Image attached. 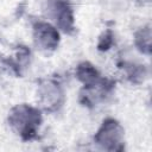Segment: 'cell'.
I'll return each mask as SVG.
<instances>
[{
    "mask_svg": "<svg viewBox=\"0 0 152 152\" xmlns=\"http://www.w3.org/2000/svg\"><path fill=\"white\" fill-rule=\"evenodd\" d=\"M122 137L124 129L114 119H107L103 121L101 128L97 131L95 135V141L101 145L103 148L113 151L121 150L122 146Z\"/></svg>",
    "mask_w": 152,
    "mask_h": 152,
    "instance_id": "2",
    "label": "cell"
},
{
    "mask_svg": "<svg viewBox=\"0 0 152 152\" xmlns=\"http://www.w3.org/2000/svg\"><path fill=\"white\" fill-rule=\"evenodd\" d=\"M112 44H113V33H112L110 30H108L100 38V42H99L97 46H99V50H108Z\"/></svg>",
    "mask_w": 152,
    "mask_h": 152,
    "instance_id": "8",
    "label": "cell"
},
{
    "mask_svg": "<svg viewBox=\"0 0 152 152\" xmlns=\"http://www.w3.org/2000/svg\"><path fill=\"white\" fill-rule=\"evenodd\" d=\"M48 12L63 31L70 32L72 30L74 17L71 7L66 0H50L48 2Z\"/></svg>",
    "mask_w": 152,
    "mask_h": 152,
    "instance_id": "3",
    "label": "cell"
},
{
    "mask_svg": "<svg viewBox=\"0 0 152 152\" xmlns=\"http://www.w3.org/2000/svg\"><path fill=\"white\" fill-rule=\"evenodd\" d=\"M40 96L42 102L45 109L53 110L57 109L63 101V94L59 89V87L53 82H46L42 86L40 89Z\"/></svg>",
    "mask_w": 152,
    "mask_h": 152,
    "instance_id": "5",
    "label": "cell"
},
{
    "mask_svg": "<svg viewBox=\"0 0 152 152\" xmlns=\"http://www.w3.org/2000/svg\"><path fill=\"white\" fill-rule=\"evenodd\" d=\"M150 42H151V32L150 27H144L141 28L137 34H135V44L138 49L145 53H150Z\"/></svg>",
    "mask_w": 152,
    "mask_h": 152,
    "instance_id": "7",
    "label": "cell"
},
{
    "mask_svg": "<svg viewBox=\"0 0 152 152\" xmlns=\"http://www.w3.org/2000/svg\"><path fill=\"white\" fill-rule=\"evenodd\" d=\"M8 121L24 140H31L37 134L42 116L38 109L27 104H20L11 110Z\"/></svg>",
    "mask_w": 152,
    "mask_h": 152,
    "instance_id": "1",
    "label": "cell"
},
{
    "mask_svg": "<svg viewBox=\"0 0 152 152\" xmlns=\"http://www.w3.org/2000/svg\"><path fill=\"white\" fill-rule=\"evenodd\" d=\"M77 77L84 83V84H89L95 82L96 80L100 78V75L97 72V70L89 63H82L78 65L77 68Z\"/></svg>",
    "mask_w": 152,
    "mask_h": 152,
    "instance_id": "6",
    "label": "cell"
},
{
    "mask_svg": "<svg viewBox=\"0 0 152 152\" xmlns=\"http://www.w3.org/2000/svg\"><path fill=\"white\" fill-rule=\"evenodd\" d=\"M34 43L43 50H53L58 45L59 36L55 27L44 21H38L33 25Z\"/></svg>",
    "mask_w": 152,
    "mask_h": 152,
    "instance_id": "4",
    "label": "cell"
}]
</instances>
